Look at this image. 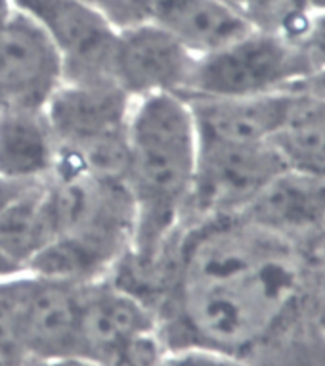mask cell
Returning a JSON list of instances; mask_svg holds the SVG:
<instances>
[{"label":"cell","instance_id":"1","mask_svg":"<svg viewBox=\"0 0 325 366\" xmlns=\"http://www.w3.org/2000/svg\"><path fill=\"white\" fill-rule=\"evenodd\" d=\"M169 292L157 309L167 349L247 357L270 336L301 280L293 240L241 215L182 224Z\"/></svg>","mask_w":325,"mask_h":366},{"label":"cell","instance_id":"2","mask_svg":"<svg viewBox=\"0 0 325 366\" xmlns=\"http://www.w3.org/2000/svg\"><path fill=\"white\" fill-rule=\"evenodd\" d=\"M287 169L274 142L199 139L197 165L182 224L241 215Z\"/></svg>","mask_w":325,"mask_h":366},{"label":"cell","instance_id":"3","mask_svg":"<svg viewBox=\"0 0 325 366\" xmlns=\"http://www.w3.org/2000/svg\"><path fill=\"white\" fill-rule=\"evenodd\" d=\"M306 71L293 42L251 31L239 41L195 60L184 98L259 97L279 90H301Z\"/></svg>","mask_w":325,"mask_h":366},{"label":"cell","instance_id":"4","mask_svg":"<svg viewBox=\"0 0 325 366\" xmlns=\"http://www.w3.org/2000/svg\"><path fill=\"white\" fill-rule=\"evenodd\" d=\"M63 83L60 52L43 25L12 8L0 18V112L46 108Z\"/></svg>","mask_w":325,"mask_h":366},{"label":"cell","instance_id":"5","mask_svg":"<svg viewBox=\"0 0 325 366\" xmlns=\"http://www.w3.org/2000/svg\"><path fill=\"white\" fill-rule=\"evenodd\" d=\"M60 52L63 83H115V49L119 31L109 19L81 0H43L31 8Z\"/></svg>","mask_w":325,"mask_h":366},{"label":"cell","instance_id":"6","mask_svg":"<svg viewBox=\"0 0 325 366\" xmlns=\"http://www.w3.org/2000/svg\"><path fill=\"white\" fill-rule=\"evenodd\" d=\"M195 60L169 31L148 19L119 31L115 81L134 100L155 94L184 98Z\"/></svg>","mask_w":325,"mask_h":366},{"label":"cell","instance_id":"7","mask_svg":"<svg viewBox=\"0 0 325 366\" xmlns=\"http://www.w3.org/2000/svg\"><path fill=\"white\" fill-rule=\"evenodd\" d=\"M81 286L31 272L19 277V340L25 360L78 355Z\"/></svg>","mask_w":325,"mask_h":366},{"label":"cell","instance_id":"8","mask_svg":"<svg viewBox=\"0 0 325 366\" xmlns=\"http://www.w3.org/2000/svg\"><path fill=\"white\" fill-rule=\"evenodd\" d=\"M159 334L157 317L144 301L109 278L81 286L78 357L105 366L140 337Z\"/></svg>","mask_w":325,"mask_h":366},{"label":"cell","instance_id":"9","mask_svg":"<svg viewBox=\"0 0 325 366\" xmlns=\"http://www.w3.org/2000/svg\"><path fill=\"white\" fill-rule=\"evenodd\" d=\"M301 90L259 97L184 98L192 109L199 139L220 142H274Z\"/></svg>","mask_w":325,"mask_h":366},{"label":"cell","instance_id":"10","mask_svg":"<svg viewBox=\"0 0 325 366\" xmlns=\"http://www.w3.org/2000/svg\"><path fill=\"white\" fill-rule=\"evenodd\" d=\"M150 19L167 29L195 58H203L251 33L241 8L229 0H161Z\"/></svg>","mask_w":325,"mask_h":366},{"label":"cell","instance_id":"11","mask_svg":"<svg viewBox=\"0 0 325 366\" xmlns=\"http://www.w3.org/2000/svg\"><path fill=\"white\" fill-rule=\"evenodd\" d=\"M58 140L46 109L0 112V174L18 180H48L58 165Z\"/></svg>","mask_w":325,"mask_h":366},{"label":"cell","instance_id":"12","mask_svg":"<svg viewBox=\"0 0 325 366\" xmlns=\"http://www.w3.org/2000/svg\"><path fill=\"white\" fill-rule=\"evenodd\" d=\"M60 232L54 192L43 180L0 213V249L27 272Z\"/></svg>","mask_w":325,"mask_h":366},{"label":"cell","instance_id":"13","mask_svg":"<svg viewBox=\"0 0 325 366\" xmlns=\"http://www.w3.org/2000/svg\"><path fill=\"white\" fill-rule=\"evenodd\" d=\"M324 209L325 180L287 169L241 217L291 238L293 227L316 221Z\"/></svg>","mask_w":325,"mask_h":366},{"label":"cell","instance_id":"14","mask_svg":"<svg viewBox=\"0 0 325 366\" xmlns=\"http://www.w3.org/2000/svg\"><path fill=\"white\" fill-rule=\"evenodd\" d=\"M274 146L291 171L325 180V94L301 90Z\"/></svg>","mask_w":325,"mask_h":366},{"label":"cell","instance_id":"15","mask_svg":"<svg viewBox=\"0 0 325 366\" xmlns=\"http://www.w3.org/2000/svg\"><path fill=\"white\" fill-rule=\"evenodd\" d=\"M239 8L253 31L295 41L310 21L304 0H239Z\"/></svg>","mask_w":325,"mask_h":366},{"label":"cell","instance_id":"16","mask_svg":"<svg viewBox=\"0 0 325 366\" xmlns=\"http://www.w3.org/2000/svg\"><path fill=\"white\" fill-rule=\"evenodd\" d=\"M19 277L0 280V355L24 365L19 340Z\"/></svg>","mask_w":325,"mask_h":366},{"label":"cell","instance_id":"17","mask_svg":"<svg viewBox=\"0 0 325 366\" xmlns=\"http://www.w3.org/2000/svg\"><path fill=\"white\" fill-rule=\"evenodd\" d=\"M161 366H251L243 357L209 347L167 349Z\"/></svg>","mask_w":325,"mask_h":366},{"label":"cell","instance_id":"18","mask_svg":"<svg viewBox=\"0 0 325 366\" xmlns=\"http://www.w3.org/2000/svg\"><path fill=\"white\" fill-rule=\"evenodd\" d=\"M38 182H43V180H18L0 174V213L6 209L8 205L14 204L16 199L21 198L25 192H29L31 188Z\"/></svg>","mask_w":325,"mask_h":366},{"label":"cell","instance_id":"19","mask_svg":"<svg viewBox=\"0 0 325 366\" xmlns=\"http://www.w3.org/2000/svg\"><path fill=\"white\" fill-rule=\"evenodd\" d=\"M24 366H100L98 362L78 355L69 357H58V359H29L25 360Z\"/></svg>","mask_w":325,"mask_h":366},{"label":"cell","instance_id":"20","mask_svg":"<svg viewBox=\"0 0 325 366\" xmlns=\"http://www.w3.org/2000/svg\"><path fill=\"white\" fill-rule=\"evenodd\" d=\"M19 274H25V270L0 249V280H10Z\"/></svg>","mask_w":325,"mask_h":366},{"label":"cell","instance_id":"21","mask_svg":"<svg viewBox=\"0 0 325 366\" xmlns=\"http://www.w3.org/2000/svg\"><path fill=\"white\" fill-rule=\"evenodd\" d=\"M301 90H306V92H314V94H325V69L318 75H314L310 81L302 84Z\"/></svg>","mask_w":325,"mask_h":366},{"label":"cell","instance_id":"22","mask_svg":"<svg viewBox=\"0 0 325 366\" xmlns=\"http://www.w3.org/2000/svg\"><path fill=\"white\" fill-rule=\"evenodd\" d=\"M38 2H43V0H12V6L16 10H21V12H29L31 8H35Z\"/></svg>","mask_w":325,"mask_h":366},{"label":"cell","instance_id":"23","mask_svg":"<svg viewBox=\"0 0 325 366\" xmlns=\"http://www.w3.org/2000/svg\"><path fill=\"white\" fill-rule=\"evenodd\" d=\"M304 4L310 14L325 12V0H304Z\"/></svg>","mask_w":325,"mask_h":366},{"label":"cell","instance_id":"24","mask_svg":"<svg viewBox=\"0 0 325 366\" xmlns=\"http://www.w3.org/2000/svg\"><path fill=\"white\" fill-rule=\"evenodd\" d=\"M81 2H86V4H91V6H94L96 10L103 12V10H105V6H108L111 0H81Z\"/></svg>","mask_w":325,"mask_h":366},{"label":"cell","instance_id":"25","mask_svg":"<svg viewBox=\"0 0 325 366\" xmlns=\"http://www.w3.org/2000/svg\"><path fill=\"white\" fill-rule=\"evenodd\" d=\"M12 8V0H0V18H2L4 14L10 12Z\"/></svg>","mask_w":325,"mask_h":366},{"label":"cell","instance_id":"26","mask_svg":"<svg viewBox=\"0 0 325 366\" xmlns=\"http://www.w3.org/2000/svg\"><path fill=\"white\" fill-rule=\"evenodd\" d=\"M0 366H24V365L18 362V360H12V359H8V357H4V355H0Z\"/></svg>","mask_w":325,"mask_h":366}]
</instances>
